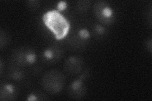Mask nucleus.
<instances>
[{"mask_svg": "<svg viewBox=\"0 0 152 101\" xmlns=\"http://www.w3.org/2000/svg\"><path fill=\"white\" fill-rule=\"evenodd\" d=\"M13 60L19 66H23L27 64H32L36 60L34 52L31 50L20 49L15 51L13 54Z\"/></svg>", "mask_w": 152, "mask_h": 101, "instance_id": "20e7f679", "label": "nucleus"}, {"mask_svg": "<svg viewBox=\"0 0 152 101\" xmlns=\"http://www.w3.org/2000/svg\"><path fill=\"white\" fill-rule=\"evenodd\" d=\"M147 49L149 50L150 52H151V40L150 39L148 42H147Z\"/></svg>", "mask_w": 152, "mask_h": 101, "instance_id": "2eb2a0df", "label": "nucleus"}, {"mask_svg": "<svg viewBox=\"0 0 152 101\" xmlns=\"http://www.w3.org/2000/svg\"><path fill=\"white\" fill-rule=\"evenodd\" d=\"M78 36L79 37L80 39H81L83 40H86L88 39L89 37V32H88V31H87L86 29H81L78 32Z\"/></svg>", "mask_w": 152, "mask_h": 101, "instance_id": "9b49d317", "label": "nucleus"}, {"mask_svg": "<svg viewBox=\"0 0 152 101\" xmlns=\"http://www.w3.org/2000/svg\"><path fill=\"white\" fill-rule=\"evenodd\" d=\"M66 8V3L65 1H60L57 4V9L58 10L62 11Z\"/></svg>", "mask_w": 152, "mask_h": 101, "instance_id": "4468645a", "label": "nucleus"}, {"mask_svg": "<svg viewBox=\"0 0 152 101\" xmlns=\"http://www.w3.org/2000/svg\"><path fill=\"white\" fill-rule=\"evenodd\" d=\"M93 31L95 33V34L98 35V36H101L103 35L104 31H105V29L103 25H96L93 28Z\"/></svg>", "mask_w": 152, "mask_h": 101, "instance_id": "9d476101", "label": "nucleus"}, {"mask_svg": "<svg viewBox=\"0 0 152 101\" xmlns=\"http://www.w3.org/2000/svg\"><path fill=\"white\" fill-rule=\"evenodd\" d=\"M70 95L75 98L82 97L85 92V86L83 84L82 78L74 81L70 86Z\"/></svg>", "mask_w": 152, "mask_h": 101, "instance_id": "423d86ee", "label": "nucleus"}, {"mask_svg": "<svg viewBox=\"0 0 152 101\" xmlns=\"http://www.w3.org/2000/svg\"><path fill=\"white\" fill-rule=\"evenodd\" d=\"M93 11L95 16L103 25H110L114 21L113 12L105 2H98L94 4Z\"/></svg>", "mask_w": 152, "mask_h": 101, "instance_id": "7ed1b4c3", "label": "nucleus"}, {"mask_svg": "<svg viewBox=\"0 0 152 101\" xmlns=\"http://www.w3.org/2000/svg\"><path fill=\"white\" fill-rule=\"evenodd\" d=\"M83 61L77 57H70L65 64V70L71 73H78L81 70Z\"/></svg>", "mask_w": 152, "mask_h": 101, "instance_id": "39448f33", "label": "nucleus"}, {"mask_svg": "<svg viewBox=\"0 0 152 101\" xmlns=\"http://www.w3.org/2000/svg\"><path fill=\"white\" fill-rule=\"evenodd\" d=\"M90 4H91V1L88 0H85V1H79L77 3V8L78 11L80 12H85L88 11L89 9Z\"/></svg>", "mask_w": 152, "mask_h": 101, "instance_id": "1a4fd4ad", "label": "nucleus"}, {"mask_svg": "<svg viewBox=\"0 0 152 101\" xmlns=\"http://www.w3.org/2000/svg\"><path fill=\"white\" fill-rule=\"evenodd\" d=\"M44 56L47 60L56 61L61 57V52L56 47H49L44 51Z\"/></svg>", "mask_w": 152, "mask_h": 101, "instance_id": "6e6552de", "label": "nucleus"}, {"mask_svg": "<svg viewBox=\"0 0 152 101\" xmlns=\"http://www.w3.org/2000/svg\"><path fill=\"white\" fill-rule=\"evenodd\" d=\"M43 21L54 33L56 39H62L67 35L70 28L69 22L58 12L51 10L46 12L43 15Z\"/></svg>", "mask_w": 152, "mask_h": 101, "instance_id": "f257e3e1", "label": "nucleus"}, {"mask_svg": "<svg viewBox=\"0 0 152 101\" xmlns=\"http://www.w3.org/2000/svg\"><path fill=\"white\" fill-rule=\"evenodd\" d=\"M42 83L43 87L48 92L52 94L58 93L64 86L63 75L57 71H49L44 76Z\"/></svg>", "mask_w": 152, "mask_h": 101, "instance_id": "f03ea898", "label": "nucleus"}, {"mask_svg": "<svg viewBox=\"0 0 152 101\" xmlns=\"http://www.w3.org/2000/svg\"><path fill=\"white\" fill-rule=\"evenodd\" d=\"M40 2L39 1H28L27 6L32 9H36L39 7Z\"/></svg>", "mask_w": 152, "mask_h": 101, "instance_id": "ddd939ff", "label": "nucleus"}, {"mask_svg": "<svg viewBox=\"0 0 152 101\" xmlns=\"http://www.w3.org/2000/svg\"><path fill=\"white\" fill-rule=\"evenodd\" d=\"M10 76L14 80H20L23 77V74L22 72L20 70H15L12 72Z\"/></svg>", "mask_w": 152, "mask_h": 101, "instance_id": "f8f14e48", "label": "nucleus"}, {"mask_svg": "<svg viewBox=\"0 0 152 101\" xmlns=\"http://www.w3.org/2000/svg\"><path fill=\"white\" fill-rule=\"evenodd\" d=\"M15 96L14 87L10 84H5L1 88V100L4 97V100L13 99Z\"/></svg>", "mask_w": 152, "mask_h": 101, "instance_id": "0eeeda50", "label": "nucleus"}]
</instances>
